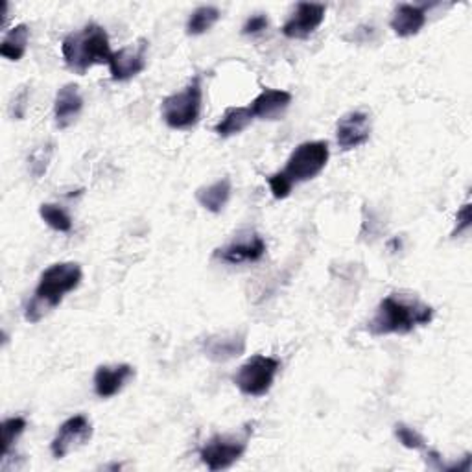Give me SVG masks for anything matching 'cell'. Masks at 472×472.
I'll return each mask as SVG.
<instances>
[{"label":"cell","mask_w":472,"mask_h":472,"mask_svg":"<svg viewBox=\"0 0 472 472\" xmlns=\"http://www.w3.org/2000/svg\"><path fill=\"white\" fill-rule=\"evenodd\" d=\"M434 309L408 293H391L380 301L375 316L368 323L373 336L409 334L419 327L432 323Z\"/></svg>","instance_id":"6da1fadb"},{"label":"cell","mask_w":472,"mask_h":472,"mask_svg":"<svg viewBox=\"0 0 472 472\" xmlns=\"http://www.w3.org/2000/svg\"><path fill=\"white\" fill-rule=\"evenodd\" d=\"M84 279L82 266L78 262H57L46 268L37 282L34 298L26 305L25 318L30 323H39L54 309L64 303L65 295L74 291Z\"/></svg>","instance_id":"7a4b0ae2"},{"label":"cell","mask_w":472,"mask_h":472,"mask_svg":"<svg viewBox=\"0 0 472 472\" xmlns=\"http://www.w3.org/2000/svg\"><path fill=\"white\" fill-rule=\"evenodd\" d=\"M62 54L65 65L73 73L84 76L94 65H109L113 50L107 32L100 25L89 23L82 30L73 32L64 39Z\"/></svg>","instance_id":"3957f363"},{"label":"cell","mask_w":472,"mask_h":472,"mask_svg":"<svg viewBox=\"0 0 472 472\" xmlns=\"http://www.w3.org/2000/svg\"><path fill=\"white\" fill-rule=\"evenodd\" d=\"M203 109V85L202 76H194L189 85L180 91L166 96L162 100L161 114L162 121L172 130H191L200 123Z\"/></svg>","instance_id":"277c9868"},{"label":"cell","mask_w":472,"mask_h":472,"mask_svg":"<svg viewBox=\"0 0 472 472\" xmlns=\"http://www.w3.org/2000/svg\"><path fill=\"white\" fill-rule=\"evenodd\" d=\"M329 157H330L329 143H325V141L303 143L291 152V155L286 161V166L280 173L286 177L291 187L298 183L310 182L325 170Z\"/></svg>","instance_id":"5b68a950"},{"label":"cell","mask_w":472,"mask_h":472,"mask_svg":"<svg viewBox=\"0 0 472 472\" xmlns=\"http://www.w3.org/2000/svg\"><path fill=\"white\" fill-rule=\"evenodd\" d=\"M253 428L246 427L241 434H216L209 441L203 443L200 448V457L203 465L212 470H225L239 461L246 450L248 443L251 439Z\"/></svg>","instance_id":"8992f818"},{"label":"cell","mask_w":472,"mask_h":472,"mask_svg":"<svg viewBox=\"0 0 472 472\" xmlns=\"http://www.w3.org/2000/svg\"><path fill=\"white\" fill-rule=\"evenodd\" d=\"M280 369V362L273 357L255 354L246 364L241 366L239 373L234 375V384L244 395L264 397L275 382V377Z\"/></svg>","instance_id":"52a82bcc"},{"label":"cell","mask_w":472,"mask_h":472,"mask_svg":"<svg viewBox=\"0 0 472 472\" xmlns=\"http://www.w3.org/2000/svg\"><path fill=\"white\" fill-rule=\"evenodd\" d=\"M93 438V423L85 416L69 418L59 427L55 438L50 443V452L55 459H64L73 450L84 447Z\"/></svg>","instance_id":"ba28073f"},{"label":"cell","mask_w":472,"mask_h":472,"mask_svg":"<svg viewBox=\"0 0 472 472\" xmlns=\"http://www.w3.org/2000/svg\"><path fill=\"white\" fill-rule=\"evenodd\" d=\"M148 41L139 39L135 44H128L121 50L113 52L109 59V71L114 82H128L139 76L146 69V55H148Z\"/></svg>","instance_id":"9c48e42d"},{"label":"cell","mask_w":472,"mask_h":472,"mask_svg":"<svg viewBox=\"0 0 472 472\" xmlns=\"http://www.w3.org/2000/svg\"><path fill=\"white\" fill-rule=\"evenodd\" d=\"M266 255V242L259 232H242L229 244L214 251V259L225 264H244L257 262Z\"/></svg>","instance_id":"30bf717a"},{"label":"cell","mask_w":472,"mask_h":472,"mask_svg":"<svg viewBox=\"0 0 472 472\" xmlns=\"http://www.w3.org/2000/svg\"><path fill=\"white\" fill-rule=\"evenodd\" d=\"M325 5L300 3L293 14L282 25V34L288 39H309L325 21Z\"/></svg>","instance_id":"8fae6325"},{"label":"cell","mask_w":472,"mask_h":472,"mask_svg":"<svg viewBox=\"0 0 472 472\" xmlns=\"http://www.w3.org/2000/svg\"><path fill=\"white\" fill-rule=\"evenodd\" d=\"M371 137V118L368 113L352 111L339 118L336 126V141L341 150H354L366 144Z\"/></svg>","instance_id":"7c38bea8"},{"label":"cell","mask_w":472,"mask_h":472,"mask_svg":"<svg viewBox=\"0 0 472 472\" xmlns=\"http://www.w3.org/2000/svg\"><path fill=\"white\" fill-rule=\"evenodd\" d=\"M84 109V98L76 84H67L57 91L54 100V121L59 130L71 128Z\"/></svg>","instance_id":"4fadbf2b"},{"label":"cell","mask_w":472,"mask_h":472,"mask_svg":"<svg viewBox=\"0 0 472 472\" xmlns=\"http://www.w3.org/2000/svg\"><path fill=\"white\" fill-rule=\"evenodd\" d=\"M135 377V369L128 364H118V366H100L94 371V393L100 398H111L121 393L128 382Z\"/></svg>","instance_id":"5bb4252c"},{"label":"cell","mask_w":472,"mask_h":472,"mask_svg":"<svg viewBox=\"0 0 472 472\" xmlns=\"http://www.w3.org/2000/svg\"><path fill=\"white\" fill-rule=\"evenodd\" d=\"M205 357L212 362H227L239 359L246 350V334L232 332V334H216L205 339L203 343Z\"/></svg>","instance_id":"9a60e30c"},{"label":"cell","mask_w":472,"mask_h":472,"mask_svg":"<svg viewBox=\"0 0 472 472\" xmlns=\"http://www.w3.org/2000/svg\"><path fill=\"white\" fill-rule=\"evenodd\" d=\"M293 96L282 89H268L264 87L262 93L251 102L250 109L255 118L261 121H279L284 111L290 107Z\"/></svg>","instance_id":"2e32d148"},{"label":"cell","mask_w":472,"mask_h":472,"mask_svg":"<svg viewBox=\"0 0 472 472\" xmlns=\"http://www.w3.org/2000/svg\"><path fill=\"white\" fill-rule=\"evenodd\" d=\"M427 10L428 5H400L395 8L391 17V30L398 37H411L418 35L427 25Z\"/></svg>","instance_id":"e0dca14e"},{"label":"cell","mask_w":472,"mask_h":472,"mask_svg":"<svg viewBox=\"0 0 472 472\" xmlns=\"http://www.w3.org/2000/svg\"><path fill=\"white\" fill-rule=\"evenodd\" d=\"M231 192H232L231 180L229 177H221V180H218L207 187H200L196 191V200L205 211H209L212 214H220L225 209V205L229 203Z\"/></svg>","instance_id":"ac0fdd59"},{"label":"cell","mask_w":472,"mask_h":472,"mask_svg":"<svg viewBox=\"0 0 472 472\" xmlns=\"http://www.w3.org/2000/svg\"><path fill=\"white\" fill-rule=\"evenodd\" d=\"M253 121L255 116L250 107H229L220 118V123L214 126V133L221 139L239 135L248 130Z\"/></svg>","instance_id":"d6986e66"},{"label":"cell","mask_w":472,"mask_h":472,"mask_svg":"<svg viewBox=\"0 0 472 472\" xmlns=\"http://www.w3.org/2000/svg\"><path fill=\"white\" fill-rule=\"evenodd\" d=\"M30 41V28L26 25L14 26L0 43V54L3 57L10 59V62H21L26 54Z\"/></svg>","instance_id":"ffe728a7"},{"label":"cell","mask_w":472,"mask_h":472,"mask_svg":"<svg viewBox=\"0 0 472 472\" xmlns=\"http://www.w3.org/2000/svg\"><path fill=\"white\" fill-rule=\"evenodd\" d=\"M220 17H221V14L216 6H200L191 14V17L187 21V34L202 35V34L209 32L220 21Z\"/></svg>","instance_id":"44dd1931"},{"label":"cell","mask_w":472,"mask_h":472,"mask_svg":"<svg viewBox=\"0 0 472 472\" xmlns=\"http://www.w3.org/2000/svg\"><path fill=\"white\" fill-rule=\"evenodd\" d=\"M39 214L43 218V221L57 231V232H69L73 231V218L69 216V212L62 207V205H55V203H43L39 207Z\"/></svg>","instance_id":"7402d4cb"},{"label":"cell","mask_w":472,"mask_h":472,"mask_svg":"<svg viewBox=\"0 0 472 472\" xmlns=\"http://www.w3.org/2000/svg\"><path fill=\"white\" fill-rule=\"evenodd\" d=\"M26 419L25 418H8L3 421V457L10 456L12 448L19 441V438L26 430Z\"/></svg>","instance_id":"603a6c76"},{"label":"cell","mask_w":472,"mask_h":472,"mask_svg":"<svg viewBox=\"0 0 472 472\" xmlns=\"http://www.w3.org/2000/svg\"><path fill=\"white\" fill-rule=\"evenodd\" d=\"M395 438L398 439V443L404 447V448H409V450H419V452H425L428 450V443L427 439L416 430L411 428L404 423H397L395 425Z\"/></svg>","instance_id":"cb8c5ba5"},{"label":"cell","mask_w":472,"mask_h":472,"mask_svg":"<svg viewBox=\"0 0 472 472\" xmlns=\"http://www.w3.org/2000/svg\"><path fill=\"white\" fill-rule=\"evenodd\" d=\"M52 157V144H46V146H41L37 148L32 157H30V170L35 177H41L44 172H46V166H48V161Z\"/></svg>","instance_id":"d4e9b609"},{"label":"cell","mask_w":472,"mask_h":472,"mask_svg":"<svg viewBox=\"0 0 472 472\" xmlns=\"http://www.w3.org/2000/svg\"><path fill=\"white\" fill-rule=\"evenodd\" d=\"M268 183H270V189H271V194H273L275 200H284V198H288L291 194L293 187L288 183V180L280 172L270 175Z\"/></svg>","instance_id":"484cf974"},{"label":"cell","mask_w":472,"mask_h":472,"mask_svg":"<svg viewBox=\"0 0 472 472\" xmlns=\"http://www.w3.org/2000/svg\"><path fill=\"white\" fill-rule=\"evenodd\" d=\"M266 28H268V17L264 14H257V15H251L246 21V25L242 28V34L244 35H253V34H259V32H262Z\"/></svg>","instance_id":"4316f807"},{"label":"cell","mask_w":472,"mask_h":472,"mask_svg":"<svg viewBox=\"0 0 472 472\" xmlns=\"http://www.w3.org/2000/svg\"><path fill=\"white\" fill-rule=\"evenodd\" d=\"M470 221H472V218H470V203L467 202V203L459 209V212H457V218H456V229H454L452 236H457V234L467 232V231L470 229Z\"/></svg>","instance_id":"83f0119b"},{"label":"cell","mask_w":472,"mask_h":472,"mask_svg":"<svg viewBox=\"0 0 472 472\" xmlns=\"http://www.w3.org/2000/svg\"><path fill=\"white\" fill-rule=\"evenodd\" d=\"M28 91L23 89L12 102V107H10V113L14 118H23L25 113H26V107H28Z\"/></svg>","instance_id":"f1b7e54d"}]
</instances>
